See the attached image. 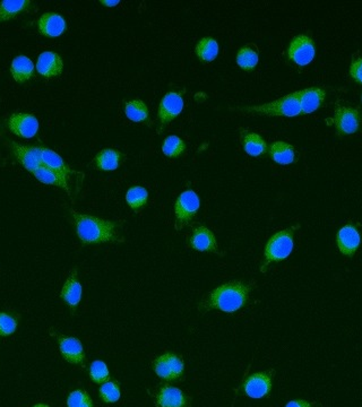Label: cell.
I'll return each mask as SVG.
<instances>
[{
    "instance_id": "e0dca14e",
    "label": "cell",
    "mask_w": 362,
    "mask_h": 407,
    "mask_svg": "<svg viewBox=\"0 0 362 407\" xmlns=\"http://www.w3.org/2000/svg\"><path fill=\"white\" fill-rule=\"evenodd\" d=\"M336 243L342 254L347 257H354L361 243V236L354 225L347 224L338 230Z\"/></svg>"
},
{
    "instance_id": "4316f807",
    "label": "cell",
    "mask_w": 362,
    "mask_h": 407,
    "mask_svg": "<svg viewBox=\"0 0 362 407\" xmlns=\"http://www.w3.org/2000/svg\"><path fill=\"white\" fill-rule=\"evenodd\" d=\"M220 45L212 36H204L195 47V54L199 61L204 63H212L218 58Z\"/></svg>"
},
{
    "instance_id": "52a82bcc",
    "label": "cell",
    "mask_w": 362,
    "mask_h": 407,
    "mask_svg": "<svg viewBox=\"0 0 362 407\" xmlns=\"http://www.w3.org/2000/svg\"><path fill=\"white\" fill-rule=\"evenodd\" d=\"M153 370L163 381H181L185 374V362L178 354L168 352L156 358L152 363Z\"/></svg>"
},
{
    "instance_id": "30bf717a",
    "label": "cell",
    "mask_w": 362,
    "mask_h": 407,
    "mask_svg": "<svg viewBox=\"0 0 362 407\" xmlns=\"http://www.w3.org/2000/svg\"><path fill=\"white\" fill-rule=\"evenodd\" d=\"M334 123L338 136L356 134L361 125V112L352 107L338 105L334 116Z\"/></svg>"
},
{
    "instance_id": "277c9868",
    "label": "cell",
    "mask_w": 362,
    "mask_h": 407,
    "mask_svg": "<svg viewBox=\"0 0 362 407\" xmlns=\"http://www.w3.org/2000/svg\"><path fill=\"white\" fill-rule=\"evenodd\" d=\"M236 110L243 111L247 114H259L267 117L294 118L301 114L299 102V91L280 98L276 101L269 102L265 105L241 107Z\"/></svg>"
},
{
    "instance_id": "ac0fdd59",
    "label": "cell",
    "mask_w": 362,
    "mask_h": 407,
    "mask_svg": "<svg viewBox=\"0 0 362 407\" xmlns=\"http://www.w3.org/2000/svg\"><path fill=\"white\" fill-rule=\"evenodd\" d=\"M38 30L45 38H58L67 31V22L57 13H45L38 20Z\"/></svg>"
},
{
    "instance_id": "83f0119b",
    "label": "cell",
    "mask_w": 362,
    "mask_h": 407,
    "mask_svg": "<svg viewBox=\"0 0 362 407\" xmlns=\"http://www.w3.org/2000/svg\"><path fill=\"white\" fill-rule=\"evenodd\" d=\"M125 114L134 123H147L150 121V109L141 99L129 100L123 107Z\"/></svg>"
},
{
    "instance_id": "9c48e42d",
    "label": "cell",
    "mask_w": 362,
    "mask_h": 407,
    "mask_svg": "<svg viewBox=\"0 0 362 407\" xmlns=\"http://www.w3.org/2000/svg\"><path fill=\"white\" fill-rule=\"evenodd\" d=\"M273 370L256 372L246 378L241 390L252 399H261L270 395L273 387Z\"/></svg>"
},
{
    "instance_id": "4fadbf2b",
    "label": "cell",
    "mask_w": 362,
    "mask_h": 407,
    "mask_svg": "<svg viewBox=\"0 0 362 407\" xmlns=\"http://www.w3.org/2000/svg\"><path fill=\"white\" fill-rule=\"evenodd\" d=\"M8 128L14 135L33 138L39 130V121L30 114H13L8 119Z\"/></svg>"
},
{
    "instance_id": "f546056e",
    "label": "cell",
    "mask_w": 362,
    "mask_h": 407,
    "mask_svg": "<svg viewBox=\"0 0 362 407\" xmlns=\"http://www.w3.org/2000/svg\"><path fill=\"white\" fill-rule=\"evenodd\" d=\"M126 201L133 212L139 213L149 203V192L141 186L130 187L127 190Z\"/></svg>"
},
{
    "instance_id": "d6a6232c",
    "label": "cell",
    "mask_w": 362,
    "mask_h": 407,
    "mask_svg": "<svg viewBox=\"0 0 362 407\" xmlns=\"http://www.w3.org/2000/svg\"><path fill=\"white\" fill-rule=\"evenodd\" d=\"M99 396L102 401L107 404H112L119 401L121 392H120L119 383L117 381H109L102 383L99 390Z\"/></svg>"
},
{
    "instance_id": "1f68e13d",
    "label": "cell",
    "mask_w": 362,
    "mask_h": 407,
    "mask_svg": "<svg viewBox=\"0 0 362 407\" xmlns=\"http://www.w3.org/2000/svg\"><path fill=\"white\" fill-rule=\"evenodd\" d=\"M259 56L257 51L252 47L246 45L236 54V63L245 72H252L257 67Z\"/></svg>"
},
{
    "instance_id": "5bb4252c",
    "label": "cell",
    "mask_w": 362,
    "mask_h": 407,
    "mask_svg": "<svg viewBox=\"0 0 362 407\" xmlns=\"http://www.w3.org/2000/svg\"><path fill=\"white\" fill-rule=\"evenodd\" d=\"M9 147L16 161L31 174L41 167L40 146H23L15 141H9Z\"/></svg>"
},
{
    "instance_id": "e575fe53",
    "label": "cell",
    "mask_w": 362,
    "mask_h": 407,
    "mask_svg": "<svg viewBox=\"0 0 362 407\" xmlns=\"http://www.w3.org/2000/svg\"><path fill=\"white\" fill-rule=\"evenodd\" d=\"M67 407H94V404L86 390H76L67 397Z\"/></svg>"
},
{
    "instance_id": "7402d4cb",
    "label": "cell",
    "mask_w": 362,
    "mask_h": 407,
    "mask_svg": "<svg viewBox=\"0 0 362 407\" xmlns=\"http://www.w3.org/2000/svg\"><path fill=\"white\" fill-rule=\"evenodd\" d=\"M40 155H41V165L43 167L61 174L67 180H69L73 174H76V171L72 170L70 167L66 164V162L63 161V158L50 148L40 147Z\"/></svg>"
},
{
    "instance_id": "74e56055",
    "label": "cell",
    "mask_w": 362,
    "mask_h": 407,
    "mask_svg": "<svg viewBox=\"0 0 362 407\" xmlns=\"http://www.w3.org/2000/svg\"><path fill=\"white\" fill-rule=\"evenodd\" d=\"M285 407H314V405L306 399H296V401H289Z\"/></svg>"
},
{
    "instance_id": "3957f363",
    "label": "cell",
    "mask_w": 362,
    "mask_h": 407,
    "mask_svg": "<svg viewBox=\"0 0 362 407\" xmlns=\"http://www.w3.org/2000/svg\"><path fill=\"white\" fill-rule=\"evenodd\" d=\"M298 228L299 226L296 225L292 228L278 231L276 234H273L264 249L262 272H266L271 263H281L290 256L294 247V231Z\"/></svg>"
},
{
    "instance_id": "ba28073f",
    "label": "cell",
    "mask_w": 362,
    "mask_h": 407,
    "mask_svg": "<svg viewBox=\"0 0 362 407\" xmlns=\"http://www.w3.org/2000/svg\"><path fill=\"white\" fill-rule=\"evenodd\" d=\"M316 47L312 39L306 34L296 36L287 48V58L298 66H307L315 59Z\"/></svg>"
},
{
    "instance_id": "484cf974",
    "label": "cell",
    "mask_w": 362,
    "mask_h": 407,
    "mask_svg": "<svg viewBox=\"0 0 362 407\" xmlns=\"http://www.w3.org/2000/svg\"><path fill=\"white\" fill-rule=\"evenodd\" d=\"M10 74L18 84H25L34 76V65L27 56H18L12 61Z\"/></svg>"
},
{
    "instance_id": "9a60e30c",
    "label": "cell",
    "mask_w": 362,
    "mask_h": 407,
    "mask_svg": "<svg viewBox=\"0 0 362 407\" xmlns=\"http://www.w3.org/2000/svg\"><path fill=\"white\" fill-rule=\"evenodd\" d=\"M82 294L83 289L78 279L77 268H74L67 277L60 292V299L68 305L70 314H74L77 310L78 305L81 303Z\"/></svg>"
},
{
    "instance_id": "f1b7e54d",
    "label": "cell",
    "mask_w": 362,
    "mask_h": 407,
    "mask_svg": "<svg viewBox=\"0 0 362 407\" xmlns=\"http://www.w3.org/2000/svg\"><path fill=\"white\" fill-rule=\"evenodd\" d=\"M32 174H33L36 179L39 180L40 183L63 188L70 196V188L68 186L69 180L63 177L61 174H57V172H54V171L50 170V169L45 168L43 165L40 168L36 169Z\"/></svg>"
},
{
    "instance_id": "603a6c76",
    "label": "cell",
    "mask_w": 362,
    "mask_h": 407,
    "mask_svg": "<svg viewBox=\"0 0 362 407\" xmlns=\"http://www.w3.org/2000/svg\"><path fill=\"white\" fill-rule=\"evenodd\" d=\"M32 10L36 12V3L30 0L21 1H1L0 3V23L16 20L21 15H24Z\"/></svg>"
},
{
    "instance_id": "44dd1931",
    "label": "cell",
    "mask_w": 362,
    "mask_h": 407,
    "mask_svg": "<svg viewBox=\"0 0 362 407\" xmlns=\"http://www.w3.org/2000/svg\"><path fill=\"white\" fill-rule=\"evenodd\" d=\"M326 92L320 87H309L299 91L300 109L301 114H310L324 105Z\"/></svg>"
},
{
    "instance_id": "8d00e7d4",
    "label": "cell",
    "mask_w": 362,
    "mask_h": 407,
    "mask_svg": "<svg viewBox=\"0 0 362 407\" xmlns=\"http://www.w3.org/2000/svg\"><path fill=\"white\" fill-rule=\"evenodd\" d=\"M349 74L356 84L362 85V58H356L352 61Z\"/></svg>"
},
{
    "instance_id": "4dcf8cb0",
    "label": "cell",
    "mask_w": 362,
    "mask_h": 407,
    "mask_svg": "<svg viewBox=\"0 0 362 407\" xmlns=\"http://www.w3.org/2000/svg\"><path fill=\"white\" fill-rule=\"evenodd\" d=\"M162 153L169 159H178L187 151L185 141L177 135H170L165 138L161 145Z\"/></svg>"
},
{
    "instance_id": "5b68a950",
    "label": "cell",
    "mask_w": 362,
    "mask_h": 407,
    "mask_svg": "<svg viewBox=\"0 0 362 407\" xmlns=\"http://www.w3.org/2000/svg\"><path fill=\"white\" fill-rule=\"evenodd\" d=\"M201 207V199L193 189H187L178 196L174 203V229L181 231L192 224Z\"/></svg>"
},
{
    "instance_id": "cb8c5ba5",
    "label": "cell",
    "mask_w": 362,
    "mask_h": 407,
    "mask_svg": "<svg viewBox=\"0 0 362 407\" xmlns=\"http://www.w3.org/2000/svg\"><path fill=\"white\" fill-rule=\"evenodd\" d=\"M241 145L243 150L252 158H259L269 151L266 141L259 134L248 130H241Z\"/></svg>"
},
{
    "instance_id": "d6986e66",
    "label": "cell",
    "mask_w": 362,
    "mask_h": 407,
    "mask_svg": "<svg viewBox=\"0 0 362 407\" xmlns=\"http://www.w3.org/2000/svg\"><path fill=\"white\" fill-rule=\"evenodd\" d=\"M36 69L40 75L43 77H57L61 75L63 70V58L54 51H45L38 58Z\"/></svg>"
},
{
    "instance_id": "8fae6325",
    "label": "cell",
    "mask_w": 362,
    "mask_h": 407,
    "mask_svg": "<svg viewBox=\"0 0 362 407\" xmlns=\"http://www.w3.org/2000/svg\"><path fill=\"white\" fill-rule=\"evenodd\" d=\"M51 335L54 336L57 341L59 346L60 354L63 356V360L70 364L81 365L83 367L86 360L85 356L84 348L80 339L70 336L61 335L57 332H50Z\"/></svg>"
},
{
    "instance_id": "f35d334b",
    "label": "cell",
    "mask_w": 362,
    "mask_h": 407,
    "mask_svg": "<svg viewBox=\"0 0 362 407\" xmlns=\"http://www.w3.org/2000/svg\"><path fill=\"white\" fill-rule=\"evenodd\" d=\"M100 3L105 7H114L118 6V5L120 3V1L119 0H116V1H100Z\"/></svg>"
},
{
    "instance_id": "836d02e7",
    "label": "cell",
    "mask_w": 362,
    "mask_h": 407,
    "mask_svg": "<svg viewBox=\"0 0 362 407\" xmlns=\"http://www.w3.org/2000/svg\"><path fill=\"white\" fill-rule=\"evenodd\" d=\"M89 374H90L91 381L96 385H102L110 381L108 365L101 360H96L91 363Z\"/></svg>"
},
{
    "instance_id": "60d3db41",
    "label": "cell",
    "mask_w": 362,
    "mask_h": 407,
    "mask_svg": "<svg viewBox=\"0 0 362 407\" xmlns=\"http://www.w3.org/2000/svg\"><path fill=\"white\" fill-rule=\"evenodd\" d=\"M361 101H362V96H361Z\"/></svg>"
},
{
    "instance_id": "d4e9b609",
    "label": "cell",
    "mask_w": 362,
    "mask_h": 407,
    "mask_svg": "<svg viewBox=\"0 0 362 407\" xmlns=\"http://www.w3.org/2000/svg\"><path fill=\"white\" fill-rule=\"evenodd\" d=\"M269 156L278 164L289 165L296 161V151L289 143L274 141L269 147Z\"/></svg>"
},
{
    "instance_id": "8992f818",
    "label": "cell",
    "mask_w": 362,
    "mask_h": 407,
    "mask_svg": "<svg viewBox=\"0 0 362 407\" xmlns=\"http://www.w3.org/2000/svg\"><path fill=\"white\" fill-rule=\"evenodd\" d=\"M186 94V89L183 91H169L165 93L160 102L159 110H158V134H161L165 130V127L169 123H172L174 119L179 117V114L183 112L185 107V99L183 96Z\"/></svg>"
},
{
    "instance_id": "ab89813d",
    "label": "cell",
    "mask_w": 362,
    "mask_h": 407,
    "mask_svg": "<svg viewBox=\"0 0 362 407\" xmlns=\"http://www.w3.org/2000/svg\"><path fill=\"white\" fill-rule=\"evenodd\" d=\"M33 407H50L48 404H43V403H40V404L34 405Z\"/></svg>"
},
{
    "instance_id": "7c38bea8",
    "label": "cell",
    "mask_w": 362,
    "mask_h": 407,
    "mask_svg": "<svg viewBox=\"0 0 362 407\" xmlns=\"http://www.w3.org/2000/svg\"><path fill=\"white\" fill-rule=\"evenodd\" d=\"M187 243L189 248L194 249L196 252L220 254L216 234L204 225H197L193 229L192 234L189 236Z\"/></svg>"
},
{
    "instance_id": "d590c367",
    "label": "cell",
    "mask_w": 362,
    "mask_h": 407,
    "mask_svg": "<svg viewBox=\"0 0 362 407\" xmlns=\"http://www.w3.org/2000/svg\"><path fill=\"white\" fill-rule=\"evenodd\" d=\"M18 318L8 312H0V336L7 337L16 332Z\"/></svg>"
},
{
    "instance_id": "ffe728a7",
    "label": "cell",
    "mask_w": 362,
    "mask_h": 407,
    "mask_svg": "<svg viewBox=\"0 0 362 407\" xmlns=\"http://www.w3.org/2000/svg\"><path fill=\"white\" fill-rule=\"evenodd\" d=\"M125 160H126V155L123 152L114 148H103L96 154L92 163L96 170L108 172V171L118 170L123 165Z\"/></svg>"
},
{
    "instance_id": "6da1fadb",
    "label": "cell",
    "mask_w": 362,
    "mask_h": 407,
    "mask_svg": "<svg viewBox=\"0 0 362 407\" xmlns=\"http://www.w3.org/2000/svg\"><path fill=\"white\" fill-rule=\"evenodd\" d=\"M76 236L83 246L101 243H125L121 224L116 221L101 219L70 210Z\"/></svg>"
},
{
    "instance_id": "7a4b0ae2",
    "label": "cell",
    "mask_w": 362,
    "mask_h": 407,
    "mask_svg": "<svg viewBox=\"0 0 362 407\" xmlns=\"http://www.w3.org/2000/svg\"><path fill=\"white\" fill-rule=\"evenodd\" d=\"M252 286L243 281H231L211 291L198 305L201 312L220 310L234 314L247 305Z\"/></svg>"
},
{
    "instance_id": "2e32d148",
    "label": "cell",
    "mask_w": 362,
    "mask_h": 407,
    "mask_svg": "<svg viewBox=\"0 0 362 407\" xmlns=\"http://www.w3.org/2000/svg\"><path fill=\"white\" fill-rule=\"evenodd\" d=\"M156 407H190L189 396L170 385L160 387L156 395Z\"/></svg>"
}]
</instances>
